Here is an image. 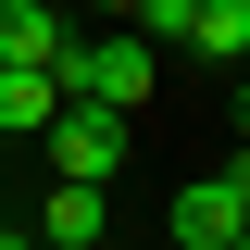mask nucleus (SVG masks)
Listing matches in <instances>:
<instances>
[{
  "instance_id": "20e7f679",
  "label": "nucleus",
  "mask_w": 250,
  "mask_h": 250,
  "mask_svg": "<svg viewBox=\"0 0 250 250\" xmlns=\"http://www.w3.org/2000/svg\"><path fill=\"white\" fill-rule=\"evenodd\" d=\"M100 238H113V188H50L38 250H100Z\"/></svg>"
},
{
  "instance_id": "6e6552de",
  "label": "nucleus",
  "mask_w": 250,
  "mask_h": 250,
  "mask_svg": "<svg viewBox=\"0 0 250 250\" xmlns=\"http://www.w3.org/2000/svg\"><path fill=\"white\" fill-rule=\"evenodd\" d=\"M225 188H238V213H250V138H238V150H225Z\"/></svg>"
},
{
  "instance_id": "9d476101",
  "label": "nucleus",
  "mask_w": 250,
  "mask_h": 250,
  "mask_svg": "<svg viewBox=\"0 0 250 250\" xmlns=\"http://www.w3.org/2000/svg\"><path fill=\"white\" fill-rule=\"evenodd\" d=\"M0 250H38V238H25V225H13V213H0Z\"/></svg>"
},
{
  "instance_id": "ddd939ff",
  "label": "nucleus",
  "mask_w": 250,
  "mask_h": 250,
  "mask_svg": "<svg viewBox=\"0 0 250 250\" xmlns=\"http://www.w3.org/2000/svg\"><path fill=\"white\" fill-rule=\"evenodd\" d=\"M0 75H13V62H0Z\"/></svg>"
},
{
  "instance_id": "1a4fd4ad",
  "label": "nucleus",
  "mask_w": 250,
  "mask_h": 250,
  "mask_svg": "<svg viewBox=\"0 0 250 250\" xmlns=\"http://www.w3.org/2000/svg\"><path fill=\"white\" fill-rule=\"evenodd\" d=\"M225 125H238V138H250V62H238V88H225Z\"/></svg>"
},
{
  "instance_id": "9b49d317",
  "label": "nucleus",
  "mask_w": 250,
  "mask_h": 250,
  "mask_svg": "<svg viewBox=\"0 0 250 250\" xmlns=\"http://www.w3.org/2000/svg\"><path fill=\"white\" fill-rule=\"evenodd\" d=\"M38 13H75V0H38Z\"/></svg>"
},
{
  "instance_id": "4468645a",
  "label": "nucleus",
  "mask_w": 250,
  "mask_h": 250,
  "mask_svg": "<svg viewBox=\"0 0 250 250\" xmlns=\"http://www.w3.org/2000/svg\"><path fill=\"white\" fill-rule=\"evenodd\" d=\"M150 250H163V238H150Z\"/></svg>"
},
{
  "instance_id": "f03ea898",
  "label": "nucleus",
  "mask_w": 250,
  "mask_h": 250,
  "mask_svg": "<svg viewBox=\"0 0 250 250\" xmlns=\"http://www.w3.org/2000/svg\"><path fill=\"white\" fill-rule=\"evenodd\" d=\"M38 138H50V175L62 188H113L125 175V113H100V100H62Z\"/></svg>"
},
{
  "instance_id": "f257e3e1",
  "label": "nucleus",
  "mask_w": 250,
  "mask_h": 250,
  "mask_svg": "<svg viewBox=\"0 0 250 250\" xmlns=\"http://www.w3.org/2000/svg\"><path fill=\"white\" fill-rule=\"evenodd\" d=\"M50 88H62V100H100V113H138V100L163 88V50H150L138 25H75L62 62H50Z\"/></svg>"
},
{
  "instance_id": "39448f33",
  "label": "nucleus",
  "mask_w": 250,
  "mask_h": 250,
  "mask_svg": "<svg viewBox=\"0 0 250 250\" xmlns=\"http://www.w3.org/2000/svg\"><path fill=\"white\" fill-rule=\"evenodd\" d=\"M62 38H75V13H38V0H0V62H38L50 75Z\"/></svg>"
},
{
  "instance_id": "0eeeda50",
  "label": "nucleus",
  "mask_w": 250,
  "mask_h": 250,
  "mask_svg": "<svg viewBox=\"0 0 250 250\" xmlns=\"http://www.w3.org/2000/svg\"><path fill=\"white\" fill-rule=\"evenodd\" d=\"M75 25H138V0H75Z\"/></svg>"
},
{
  "instance_id": "f8f14e48",
  "label": "nucleus",
  "mask_w": 250,
  "mask_h": 250,
  "mask_svg": "<svg viewBox=\"0 0 250 250\" xmlns=\"http://www.w3.org/2000/svg\"><path fill=\"white\" fill-rule=\"evenodd\" d=\"M225 250H250V225H238V238H225Z\"/></svg>"
},
{
  "instance_id": "423d86ee",
  "label": "nucleus",
  "mask_w": 250,
  "mask_h": 250,
  "mask_svg": "<svg viewBox=\"0 0 250 250\" xmlns=\"http://www.w3.org/2000/svg\"><path fill=\"white\" fill-rule=\"evenodd\" d=\"M50 113H62V88L38 75V62H13V75H0V138H38Z\"/></svg>"
},
{
  "instance_id": "7ed1b4c3",
  "label": "nucleus",
  "mask_w": 250,
  "mask_h": 250,
  "mask_svg": "<svg viewBox=\"0 0 250 250\" xmlns=\"http://www.w3.org/2000/svg\"><path fill=\"white\" fill-rule=\"evenodd\" d=\"M238 188H225V175H188L175 188V213H163V250H225V238H238Z\"/></svg>"
}]
</instances>
